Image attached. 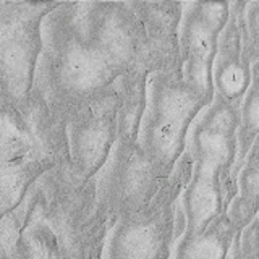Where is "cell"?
Instances as JSON below:
<instances>
[{
  "label": "cell",
  "mask_w": 259,
  "mask_h": 259,
  "mask_svg": "<svg viewBox=\"0 0 259 259\" xmlns=\"http://www.w3.org/2000/svg\"><path fill=\"white\" fill-rule=\"evenodd\" d=\"M248 2L230 4V18L219 39L217 55L212 68L215 94L229 104L240 107L251 84L253 59L245 23Z\"/></svg>",
  "instance_id": "obj_5"
},
{
  "label": "cell",
  "mask_w": 259,
  "mask_h": 259,
  "mask_svg": "<svg viewBox=\"0 0 259 259\" xmlns=\"http://www.w3.org/2000/svg\"><path fill=\"white\" fill-rule=\"evenodd\" d=\"M240 107L215 94L190 128L186 152L193 160V175L219 182L237 183L233 167L238 156Z\"/></svg>",
  "instance_id": "obj_4"
},
{
  "label": "cell",
  "mask_w": 259,
  "mask_h": 259,
  "mask_svg": "<svg viewBox=\"0 0 259 259\" xmlns=\"http://www.w3.org/2000/svg\"><path fill=\"white\" fill-rule=\"evenodd\" d=\"M259 214V136L237 172V196L227 209L235 230L245 229Z\"/></svg>",
  "instance_id": "obj_7"
},
{
  "label": "cell",
  "mask_w": 259,
  "mask_h": 259,
  "mask_svg": "<svg viewBox=\"0 0 259 259\" xmlns=\"http://www.w3.org/2000/svg\"><path fill=\"white\" fill-rule=\"evenodd\" d=\"M209 105L185 83L182 71L149 73L138 146L162 180H167L183 156L191 125Z\"/></svg>",
  "instance_id": "obj_1"
},
{
  "label": "cell",
  "mask_w": 259,
  "mask_h": 259,
  "mask_svg": "<svg viewBox=\"0 0 259 259\" xmlns=\"http://www.w3.org/2000/svg\"><path fill=\"white\" fill-rule=\"evenodd\" d=\"M193 177L188 152L148 206L118 217L104 246L102 259H170L175 248V212Z\"/></svg>",
  "instance_id": "obj_2"
},
{
  "label": "cell",
  "mask_w": 259,
  "mask_h": 259,
  "mask_svg": "<svg viewBox=\"0 0 259 259\" xmlns=\"http://www.w3.org/2000/svg\"><path fill=\"white\" fill-rule=\"evenodd\" d=\"M257 219H259V214H257Z\"/></svg>",
  "instance_id": "obj_13"
},
{
  "label": "cell",
  "mask_w": 259,
  "mask_h": 259,
  "mask_svg": "<svg viewBox=\"0 0 259 259\" xmlns=\"http://www.w3.org/2000/svg\"><path fill=\"white\" fill-rule=\"evenodd\" d=\"M229 259H259V219L235 233Z\"/></svg>",
  "instance_id": "obj_11"
},
{
  "label": "cell",
  "mask_w": 259,
  "mask_h": 259,
  "mask_svg": "<svg viewBox=\"0 0 259 259\" xmlns=\"http://www.w3.org/2000/svg\"><path fill=\"white\" fill-rule=\"evenodd\" d=\"M109 78V65L99 52L71 47L62 62V79L71 91L88 93L101 88Z\"/></svg>",
  "instance_id": "obj_8"
},
{
  "label": "cell",
  "mask_w": 259,
  "mask_h": 259,
  "mask_svg": "<svg viewBox=\"0 0 259 259\" xmlns=\"http://www.w3.org/2000/svg\"><path fill=\"white\" fill-rule=\"evenodd\" d=\"M112 133L107 126H86L73 141V164L76 172L88 178L97 174L109 157Z\"/></svg>",
  "instance_id": "obj_9"
},
{
  "label": "cell",
  "mask_w": 259,
  "mask_h": 259,
  "mask_svg": "<svg viewBox=\"0 0 259 259\" xmlns=\"http://www.w3.org/2000/svg\"><path fill=\"white\" fill-rule=\"evenodd\" d=\"M230 18L229 2L183 4L178 26L180 67L185 83L212 104L215 96L212 68L219 39Z\"/></svg>",
  "instance_id": "obj_3"
},
{
  "label": "cell",
  "mask_w": 259,
  "mask_h": 259,
  "mask_svg": "<svg viewBox=\"0 0 259 259\" xmlns=\"http://www.w3.org/2000/svg\"><path fill=\"white\" fill-rule=\"evenodd\" d=\"M245 23L249 40V54L254 63L256 60H259V2H248Z\"/></svg>",
  "instance_id": "obj_12"
},
{
  "label": "cell",
  "mask_w": 259,
  "mask_h": 259,
  "mask_svg": "<svg viewBox=\"0 0 259 259\" xmlns=\"http://www.w3.org/2000/svg\"><path fill=\"white\" fill-rule=\"evenodd\" d=\"M235 233L225 212L199 233H183L175 243L174 259H229Z\"/></svg>",
  "instance_id": "obj_6"
},
{
  "label": "cell",
  "mask_w": 259,
  "mask_h": 259,
  "mask_svg": "<svg viewBox=\"0 0 259 259\" xmlns=\"http://www.w3.org/2000/svg\"><path fill=\"white\" fill-rule=\"evenodd\" d=\"M259 136V60L251 67V84L240 105V121H238V156L233 167V175L237 178V172L245 162L251 146Z\"/></svg>",
  "instance_id": "obj_10"
}]
</instances>
